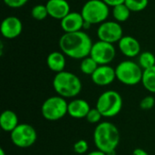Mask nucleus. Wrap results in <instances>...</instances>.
Masks as SVG:
<instances>
[{
    "label": "nucleus",
    "mask_w": 155,
    "mask_h": 155,
    "mask_svg": "<svg viewBox=\"0 0 155 155\" xmlns=\"http://www.w3.org/2000/svg\"><path fill=\"white\" fill-rule=\"evenodd\" d=\"M94 43L84 31L64 33L59 39V47L66 56L82 60L90 55Z\"/></svg>",
    "instance_id": "obj_1"
},
{
    "label": "nucleus",
    "mask_w": 155,
    "mask_h": 155,
    "mask_svg": "<svg viewBox=\"0 0 155 155\" xmlns=\"http://www.w3.org/2000/svg\"><path fill=\"white\" fill-rule=\"evenodd\" d=\"M94 142L96 148L106 154L116 152L120 143V132L111 122H101L94 131Z\"/></svg>",
    "instance_id": "obj_2"
},
{
    "label": "nucleus",
    "mask_w": 155,
    "mask_h": 155,
    "mask_svg": "<svg viewBox=\"0 0 155 155\" xmlns=\"http://www.w3.org/2000/svg\"><path fill=\"white\" fill-rule=\"evenodd\" d=\"M53 88L57 95L66 99L76 97L81 93L83 84L76 74L63 71L55 74L53 79Z\"/></svg>",
    "instance_id": "obj_3"
},
{
    "label": "nucleus",
    "mask_w": 155,
    "mask_h": 155,
    "mask_svg": "<svg viewBox=\"0 0 155 155\" xmlns=\"http://www.w3.org/2000/svg\"><path fill=\"white\" fill-rule=\"evenodd\" d=\"M124 106L122 95L114 90H108L101 94L96 101V108L103 117L111 118L120 114Z\"/></svg>",
    "instance_id": "obj_4"
},
{
    "label": "nucleus",
    "mask_w": 155,
    "mask_h": 155,
    "mask_svg": "<svg viewBox=\"0 0 155 155\" xmlns=\"http://www.w3.org/2000/svg\"><path fill=\"white\" fill-rule=\"evenodd\" d=\"M116 79L123 84L128 86H134L142 83L143 70L138 64V63L124 60L117 64L115 67Z\"/></svg>",
    "instance_id": "obj_5"
},
{
    "label": "nucleus",
    "mask_w": 155,
    "mask_h": 155,
    "mask_svg": "<svg viewBox=\"0 0 155 155\" xmlns=\"http://www.w3.org/2000/svg\"><path fill=\"white\" fill-rule=\"evenodd\" d=\"M110 6L103 0H88L82 7L81 14L85 22L91 25H101L107 21L110 14Z\"/></svg>",
    "instance_id": "obj_6"
},
{
    "label": "nucleus",
    "mask_w": 155,
    "mask_h": 155,
    "mask_svg": "<svg viewBox=\"0 0 155 155\" xmlns=\"http://www.w3.org/2000/svg\"><path fill=\"white\" fill-rule=\"evenodd\" d=\"M41 114L47 121H59L68 114V103L65 98L59 95L48 97L41 106Z\"/></svg>",
    "instance_id": "obj_7"
},
{
    "label": "nucleus",
    "mask_w": 155,
    "mask_h": 155,
    "mask_svg": "<svg viewBox=\"0 0 155 155\" xmlns=\"http://www.w3.org/2000/svg\"><path fill=\"white\" fill-rule=\"evenodd\" d=\"M10 140L12 143L18 148H29L35 143L37 133L31 124H19L17 127L10 133Z\"/></svg>",
    "instance_id": "obj_8"
},
{
    "label": "nucleus",
    "mask_w": 155,
    "mask_h": 155,
    "mask_svg": "<svg viewBox=\"0 0 155 155\" xmlns=\"http://www.w3.org/2000/svg\"><path fill=\"white\" fill-rule=\"evenodd\" d=\"M116 49L114 44H110L101 40L94 43L90 52V56L99 65L109 64L114 61Z\"/></svg>",
    "instance_id": "obj_9"
},
{
    "label": "nucleus",
    "mask_w": 155,
    "mask_h": 155,
    "mask_svg": "<svg viewBox=\"0 0 155 155\" xmlns=\"http://www.w3.org/2000/svg\"><path fill=\"white\" fill-rule=\"evenodd\" d=\"M99 40L110 44L118 43L124 36V31L120 23L116 21H105L102 23L97 29Z\"/></svg>",
    "instance_id": "obj_10"
},
{
    "label": "nucleus",
    "mask_w": 155,
    "mask_h": 155,
    "mask_svg": "<svg viewBox=\"0 0 155 155\" xmlns=\"http://www.w3.org/2000/svg\"><path fill=\"white\" fill-rule=\"evenodd\" d=\"M0 31L5 38L15 39L18 37L23 31L22 21L16 16H7L2 21Z\"/></svg>",
    "instance_id": "obj_11"
},
{
    "label": "nucleus",
    "mask_w": 155,
    "mask_h": 155,
    "mask_svg": "<svg viewBox=\"0 0 155 155\" xmlns=\"http://www.w3.org/2000/svg\"><path fill=\"white\" fill-rule=\"evenodd\" d=\"M92 82L98 86L110 85L116 79L115 68L109 64L99 65L94 73L91 75Z\"/></svg>",
    "instance_id": "obj_12"
},
{
    "label": "nucleus",
    "mask_w": 155,
    "mask_h": 155,
    "mask_svg": "<svg viewBox=\"0 0 155 155\" xmlns=\"http://www.w3.org/2000/svg\"><path fill=\"white\" fill-rule=\"evenodd\" d=\"M84 19L79 12H70L60 21V26L64 33H74L83 30Z\"/></svg>",
    "instance_id": "obj_13"
},
{
    "label": "nucleus",
    "mask_w": 155,
    "mask_h": 155,
    "mask_svg": "<svg viewBox=\"0 0 155 155\" xmlns=\"http://www.w3.org/2000/svg\"><path fill=\"white\" fill-rule=\"evenodd\" d=\"M120 52L126 57L134 58L141 54V45L139 41L131 35H124L118 42Z\"/></svg>",
    "instance_id": "obj_14"
},
{
    "label": "nucleus",
    "mask_w": 155,
    "mask_h": 155,
    "mask_svg": "<svg viewBox=\"0 0 155 155\" xmlns=\"http://www.w3.org/2000/svg\"><path fill=\"white\" fill-rule=\"evenodd\" d=\"M45 5L49 16L60 21L71 12L70 5L66 0H48Z\"/></svg>",
    "instance_id": "obj_15"
},
{
    "label": "nucleus",
    "mask_w": 155,
    "mask_h": 155,
    "mask_svg": "<svg viewBox=\"0 0 155 155\" xmlns=\"http://www.w3.org/2000/svg\"><path fill=\"white\" fill-rule=\"evenodd\" d=\"M90 110L89 103L84 99L75 98L68 103V115L74 119L85 118Z\"/></svg>",
    "instance_id": "obj_16"
},
{
    "label": "nucleus",
    "mask_w": 155,
    "mask_h": 155,
    "mask_svg": "<svg viewBox=\"0 0 155 155\" xmlns=\"http://www.w3.org/2000/svg\"><path fill=\"white\" fill-rule=\"evenodd\" d=\"M65 54L63 52L54 51L51 52L46 58V64L48 68L54 72L55 74L64 71L66 65V58Z\"/></svg>",
    "instance_id": "obj_17"
},
{
    "label": "nucleus",
    "mask_w": 155,
    "mask_h": 155,
    "mask_svg": "<svg viewBox=\"0 0 155 155\" xmlns=\"http://www.w3.org/2000/svg\"><path fill=\"white\" fill-rule=\"evenodd\" d=\"M19 124L17 114L12 110H5L0 115V127L4 132L11 133Z\"/></svg>",
    "instance_id": "obj_18"
},
{
    "label": "nucleus",
    "mask_w": 155,
    "mask_h": 155,
    "mask_svg": "<svg viewBox=\"0 0 155 155\" xmlns=\"http://www.w3.org/2000/svg\"><path fill=\"white\" fill-rule=\"evenodd\" d=\"M142 84L148 92L155 94V65L149 69L143 70Z\"/></svg>",
    "instance_id": "obj_19"
},
{
    "label": "nucleus",
    "mask_w": 155,
    "mask_h": 155,
    "mask_svg": "<svg viewBox=\"0 0 155 155\" xmlns=\"http://www.w3.org/2000/svg\"><path fill=\"white\" fill-rule=\"evenodd\" d=\"M131 13L132 11L126 6L125 4H121L116 6H114L112 10V15L114 18V21L118 23L126 22L129 19Z\"/></svg>",
    "instance_id": "obj_20"
},
{
    "label": "nucleus",
    "mask_w": 155,
    "mask_h": 155,
    "mask_svg": "<svg viewBox=\"0 0 155 155\" xmlns=\"http://www.w3.org/2000/svg\"><path fill=\"white\" fill-rule=\"evenodd\" d=\"M138 64L143 70L149 69L155 65V55L149 51L141 53L138 55Z\"/></svg>",
    "instance_id": "obj_21"
},
{
    "label": "nucleus",
    "mask_w": 155,
    "mask_h": 155,
    "mask_svg": "<svg viewBox=\"0 0 155 155\" xmlns=\"http://www.w3.org/2000/svg\"><path fill=\"white\" fill-rule=\"evenodd\" d=\"M99 64L89 55L84 59H82L81 64H80V70L84 74L86 75H92L94 71L97 69Z\"/></svg>",
    "instance_id": "obj_22"
},
{
    "label": "nucleus",
    "mask_w": 155,
    "mask_h": 155,
    "mask_svg": "<svg viewBox=\"0 0 155 155\" xmlns=\"http://www.w3.org/2000/svg\"><path fill=\"white\" fill-rule=\"evenodd\" d=\"M31 15L34 19H35L37 21H42V20L45 19L49 15L46 5H42V4L35 5L31 10Z\"/></svg>",
    "instance_id": "obj_23"
},
{
    "label": "nucleus",
    "mask_w": 155,
    "mask_h": 155,
    "mask_svg": "<svg viewBox=\"0 0 155 155\" xmlns=\"http://www.w3.org/2000/svg\"><path fill=\"white\" fill-rule=\"evenodd\" d=\"M124 4L132 12H141L147 7L149 0H125Z\"/></svg>",
    "instance_id": "obj_24"
},
{
    "label": "nucleus",
    "mask_w": 155,
    "mask_h": 155,
    "mask_svg": "<svg viewBox=\"0 0 155 155\" xmlns=\"http://www.w3.org/2000/svg\"><path fill=\"white\" fill-rule=\"evenodd\" d=\"M103 118L102 114L99 112V110L95 107V108H91V110L89 111L88 114L86 115L85 119L87 120L88 123L92 124H98L101 123V119Z\"/></svg>",
    "instance_id": "obj_25"
},
{
    "label": "nucleus",
    "mask_w": 155,
    "mask_h": 155,
    "mask_svg": "<svg viewBox=\"0 0 155 155\" xmlns=\"http://www.w3.org/2000/svg\"><path fill=\"white\" fill-rule=\"evenodd\" d=\"M88 148H89V145H88V143L82 139V140H78L77 142H75L74 143V146H73V150L75 153L77 154H84L87 153L88 151Z\"/></svg>",
    "instance_id": "obj_26"
},
{
    "label": "nucleus",
    "mask_w": 155,
    "mask_h": 155,
    "mask_svg": "<svg viewBox=\"0 0 155 155\" xmlns=\"http://www.w3.org/2000/svg\"><path fill=\"white\" fill-rule=\"evenodd\" d=\"M154 104L155 99L152 95H147V96L143 97L140 102V107H141V109H143L144 111L151 110L152 108H153Z\"/></svg>",
    "instance_id": "obj_27"
},
{
    "label": "nucleus",
    "mask_w": 155,
    "mask_h": 155,
    "mask_svg": "<svg viewBox=\"0 0 155 155\" xmlns=\"http://www.w3.org/2000/svg\"><path fill=\"white\" fill-rule=\"evenodd\" d=\"M29 0H3L5 5L10 8H20L24 6Z\"/></svg>",
    "instance_id": "obj_28"
},
{
    "label": "nucleus",
    "mask_w": 155,
    "mask_h": 155,
    "mask_svg": "<svg viewBox=\"0 0 155 155\" xmlns=\"http://www.w3.org/2000/svg\"><path fill=\"white\" fill-rule=\"evenodd\" d=\"M108 6H116L118 5H121V4H124L125 0H103Z\"/></svg>",
    "instance_id": "obj_29"
},
{
    "label": "nucleus",
    "mask_w": 155,
    "mask_h": 155,
    "mask_svg": "<svg viewBox=\"0 0 155 155\" xmlns=\"http://www.w3.org/2000/svg\"><path fill=\"white\" fill-rule=\"evenodd\" d=\"M133 155H149L148 153L142 148H135L133 152Z\"/></svg>",
    "instance_id": "obj_30"
},
{
    "label": "nucleus",
    "mask_w": 155,
    "mask_h": 155,
    "mask_svg": "<svg viewBox=\"0 0 155 155\" xmlns=\"http://www.w3.org/2000/svg\"><path fill=\"white\" fill-rule=\"evenodd\" d=\"M86 155H107L105 153H104V152H102V151H100V150H94V151H93V152H90V153H88Z\"/></svg>",
    "instance_id": "obj_31"
},
{
    "label": "nucleus",
    "mask_w": 155,
    "mask_h": 155,
    "mask_svg": "<svg viewBox=\"0 0 155 155\" xmlns=\"http://www.w3.org/2000/svg\"><path fill=\"white\" fill-rule=\"evenodd\" d=\"M0 155H5V152L3 148H0Z\"/></svg>",
    "instance_id": "obj_32"
}]
</instances>
